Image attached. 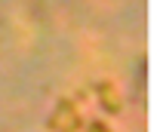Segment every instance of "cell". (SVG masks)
I'll use <instances>...</instances> for the list:
<instances>
[{"label": "cell", "mask_w": 160, "mask_h": 132, "mask_svg": "<svg viewBox=\"0 0 160 132\" xmlns=\"http://www.w3.org/2000/svg\"><path fill=\"white\" fill-rule=\"evenodd\" d=\"M92 132H105V129H102V126H92Z\"/></svg>", "instance_id": "1"}]
</instances>
